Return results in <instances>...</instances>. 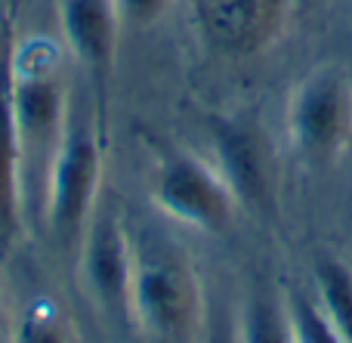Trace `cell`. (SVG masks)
Returning a JSON list of instances; mask_svg holds the SVG:
<instances>
[{
  "label": "cell",
  "mask_w": 352,
  "mask_h": 343,
  "mask_svg": "<svg viewBox=\"0 0 352 343\" xmlns=\"http://www.w3.org/2000/svg\"><path fill=\"white\" fill-rule=\"evenodd\" d=\"M12 105L19 136V208L22 220L43 226L50 167L68 127V90L56 71V56L43 41L12 49Z\"/></svg>",
  "instance_id": "6da1fadb"
},
{
  "label": "cell",
  "mask_w": 352,
  "mask_h": 343,
  "mask_svg": "<svg viewBox=\"0 0 352 343\" xmlns=\"http://www.w3.org/2000/svg\"><path fill=\"white\" fill-rule=\"evenodd\" d=\"M201 313V288L188 257L161 235L133 239L130 325L158 343L188 338Z\"/></svg>",
  "instance_id": "7a4b0ae2"
},
{
  "label": "cell",
  "mask_w": 352,
  "mask_h": 343,
  "mask_svg": "<svg viewBox=\"0 0 352 343\" xmlns=\"http://www.w3.org/2000/svg\"><path fill=\"white\" fill-rule=\"evenodd\" d=\"M102 140L99 124L87 111H68L62 146L50 167L43 226L62 251H78L80 235L102 195Z\"/></svg>",
  "instance_id": "3957f363"
},
{
  "label": "cell",
  "mask_w": 352,
  "mask_h": 343,
  "mask_svg": "<svg viewBox=\"0 0 352 343\" xmlns=\"http://www.w3.org/2000/svg\"><path fill=\"white\" fill-rule=\"evenodd\" d=\"M285 121L306 164H337L352 146V80L340 68H316L294 87Z\"/></svg>",
  "instance_id": "277c9868"
},
{
  "label": "cell",
  "mask_w": 352,
  "mask_h": 343,
  "mask_svg": "<svg viewBox=\"0 0 352 343\" xmlns=\"http://www.w3.org/2000/svg\"><path fill=\"white\" fill-rule=\"evenodd\" d=\"M152 201L167 220L198 232H226L235 220L238 198L217 164L188 152H167L152 177Z\"/></svg>",
  "instance_id": "5b68a950"
},
{
  "label": "cell",
  "mask_w": 352,
  "mask_h": 343,
  "mask_svg": "<svg viewBox=\"0 0 352 343\" xmlns=\"http://www.w3.org/2000/svg\"><path fill=\"white\" fill-rule=\"evenodd\" d=\"M130 272H133V239L127 235L115 201L99 195L96 210L78 245V276L87 297L105 319L130 322Z\"/></svg>",
  "instance_id": "8992f818"
},
{
  "label": "cell",
  "mask_w": 352,
  "mask_h": 343,
  "mask_svg": "<svg viewBox=\"0 0 352 343\" xmlns=\"http://www.w3.org/2000/svg\"><path fill=\"white\" fill-rule=\"evenodd\" d=\"M201 41L219 56L250 59L287 31L294 0H188Z\"/></svg>",
  "instance_id": "52a82bcc"
},
{
  "label": "cell",
  "mask_w": 352,
  "mask_h": 343,
  "mask_svg": "<svg viewBox=\"0 0 352 343\" xmlns=\"http://www.w3.org/2000/svg\"><path fill=\"white\" fill-rule=\"evenodd\" d=\"M217 170L229 183L238 208L263 210L272 204V148L260 124L248 118H217L210 124Z\"/></svg>",
  "instance_id": "ba28073f"
},
{
  "label": "cell",
  "mask_w": 352,
  "mask_h": 343,
  "mask_svg": "<svg viewBox=\"0 0 352 343\" xmlns=\"http://www.w3.org/2000/svg\"><path fill=\"white\" fill-rule=\"evenodd\" d=\"M56 16L68 53L90 71L93 80L105 84L124 31L115 0H56Z\"/></svg>",
  "instance_id": "9c48e42d"
},
{
  "label": "cell",
  "mask_w": 352,
  "mask_h": 343,
  "mask_svg": "<svg viewBox=\"0 0 352 343\" xmlns=\"http://www.w3.org/2000/svg\"><path fill=\"white\" fill-rule=\"evenodd\" d=\"M12 25L3 22L0 37V245L16 235L22 223L19 208V136L16 105H12Z\"/></svg>",
  "instance_id": "30bf717a"
},
{
  "label": "cell",
  "mask_w": 352,
  "mask_h": 343,
  "mask_svg": "<svg viewBox=\"0 0 352 343\" xmlns=\"http://www.w3.org/2000/svg\"><path fill=\"white\" fill-rule=\"evenodd\" d=\"M318 309L346 343H352V272L337 257H318L316 263Z\"/></svg>",
  "instance_id": "8fae6325"
},
{
  "label": "cell",
  "mask_w": 352,
  "mask_h": 343,
  "mask_svg": "<svg viewBox=\"0 0 352 343\" xmlns=\"http://www.w3.org/2000/svg\"><path fill=\"white\" fill-rule=\"evenodd\" d=\"M10 343H80L78 328L53 297H34L19 313Z\"/></svg>",
  "instance_id": "7c38bea8"
},
{
  "label": "cell",
  "mask_w": 352,
  "mask_h": 343,
  "mask_svg": "<svg viewBox=\"0 0 352 343\" xmlns=\"http://www.w3.org/2000/svg\"><path fill=\"white\" fill-rule=\"evenodd\" d=\"M238 343H294L285 307H278L269 297H254L244 307Z\"/></svg>",
  "instance_id": "4fadbf2b"
},
{
  "label": "cell",
  "mask_w": 352,
  "mask_h": 343,
  "mask_svg": "<svg viewBox=\"0 0 352 343\" xmlns=\"http://www.w3.org/2000/svg\"><path fill=\"white\" fill-rule=\"evenodd\" d=\"M285 316L291 325L294 343H346L334 331L324 313L318 309L316 300H306L300 291H287L285 294Z\"/></svg>",
  "instance_id": "5bb4252c"
},
{
  "label": "cell",
  "mask_w": 352,
  "mask_h": 343,
  "mask_svg": "<svg viewBox=\"0 0 352 343\" xmlns=\"http://www.w3.org/2000/svg\"><path fill=\"white\" fill-rule=\"evenodd\" d=\"M170 0H115L124 28H148L167 12Z\"/></svg>",
  "instance_id": "9a60e30c"
},
{
  "label": "cell",
  "mask_w": 352,
  "mask_h": 343,
  "mask_svg": "<svg viewBox=\"0 0 352 343\" xmlns=\"http://www.w3.org/2000/svg\"><path fill=\"white\" fill-rule=\"evenodd\" d=\"M223 325H226V322H219V325L210 331V343H232V334L226 331Z\"/></svg>",
  "instance_id": "2e32d148"
},
{
  "label": "cell",
  "mask_w": 352,
  "mask_h": 343,
  "mask_svg": "<svg viewBox=\"0 0 352 343\" xmlns=\"http://www.w3.org/2000/svg\"><path fill=\"white\" fill-rule=\"evenodd\" d=\"M0 37H3V22H0Z\"/></svg>",
  "instance_id": "e0dca14e"
},
{
  "label": "cell",
  "mask_w": 352,
  "mask_h": 343,
  "mask_svg": "<svg viewBox=\"0 0 352 343\" xmlns=\"http://www.w3.org/2000/svg\"><path fill=\"white\" fill-rule=\"evenodd\" d=\"M12 3H19V0H12Z\"/></svg>",
  "instance_id": "ac0fdd59"
}]
</instances>
